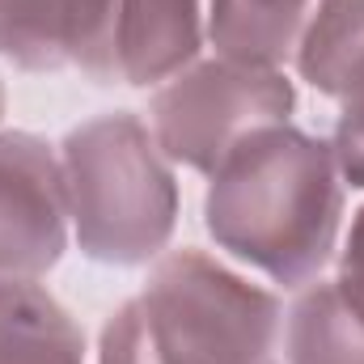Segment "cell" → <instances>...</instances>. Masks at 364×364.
I'll return each instance as SVG.
<instances>
[{"mask_svg":"<svg viewBox=\"0 0 364 364\" xmlns=\"http://www.w3.org/2000/svg\"><path fill=\"white\" fill-rule=\"evenodd\" d=\"M0 364H90L85 331L43 279H0Z\"/></svg>","mask_w":364,"mask_h":364,"instance_id":"9","label":"cell"},{"mask_svg":"<svg viewBox=\"0 0 364 364\" xmlns=\"http://www.w3.org/2000/svg\"><path fill=\"white\" fill-rule=\"evenodd\" d=\"M364 55V0H314L292 68L314 93L331 97Z\"/></svg>","mask_w":364,"mask_h":364,"instance_id":"11","label":"cell"},{"mask_svg":"<svg viewBox=\"0 0 364 364\" xmlns=\"http://www.w3.org/2000/svg\"><path fill=\"white\" fill-rule=\"evenodd\" d=\"M203 51V0H114L110 85L157 90Z\"/></svg>","mask_w":364,"mask_h":364,"instance_id":"7","label":"cell"},{"mask_svg":"<svg viewBox=\"0 0 364 364\" xmlns=\"http://www.w3.org/2000/svg\"><path fill=\"white\" fill-rule=\"evenodd\" d=\"M296 85L284 68L199 55L191 68L157 85L149 97V127L157 149L191 174H212L255 132L292 123Z\"/></svg>","mask_w":364,"mask_h":364,"instance_id":"4","label":"cell"},{"mask_svg":"<svg viewBox=\"0 0 364 364\" xmlns=\"http://www.w3.org/2000/svg\"><path fill=\"white\" fill-rule=\"evenodd\" d=\"M68 225L102 267H149L178 229V178L136 110H102L60 140Z\"/></svg>","mask_w":364,"mask_h":364,"instance_id":"2","label":"cell"},{"mask_svg":"<svg viewBox=\"0 0 364 364\" xmlns=\"http://www.w3.org/2000/svg\"><path fill=\"white\" fill-rule=\"evenodd\" d=\"M348 182L331 140L275 123L242 140L203 191V229L237 267L275 288H305L335 263Z\"/></svg>","mask_w":364,"mask_h":364,"instance_id":"1","label":"cell"},{"mask_svg":"<svg viewBox=\"0 0 364 364\" xmlns=\"http://www.w3.org/2000/svg\"><path fill=\"white\" fill-rule=\"evenodd\" d=\"M335 127H331V153L339 161V174L348 191H364V55L352 64L343 85L335 93Z\"/></svg>","mask_w":364,"mask_h":364,"instance_id":"12","label":"cell"},{"mask_svg":"<svg viewBox=\"0 0 364 364\" xmlns=\"http://www.w3.org/2000/svg\"><path fill=\"white\" fill-rule=\"evenodd\" d=\"M314 0H203L208 51L237 64L284 68L296 55Z\"/></svg>","mask_w":364,"mask_h":364,"instance_id":"8","label":"cell"},{"mask_svg":"<svg viewBox=\"0 0 364 364\" xmlns=\"http://www.w3.org/2000/svg\"><path fill=\"white\" fill-rule=\"evenodd\" d=\"M4 110H9V93H4V81H0V127H4Z\"/></svg>","mask_w":364,"mask_h":364,"instance_id":"15","label":"cell"},{"mask_svg":"<svg viewBox=\"0 0 364 364\" xmlns=\"http://www.w3.org/2000/svg\"><path fill=\"white\" fill-rule=\"evenodd\" d=\"M73 246L60 149L0 127V279H43Z\"/></svg>","mask_w":364,"mask_h":364,"instance_id":"5","label":"cell"},{"mask_svg":"<svg viewBox=\"0 0 364 364\" xmlns=\"http://www.w3.org/2000/svg\"><path fill=\"white\" fill-rule=\"evenodd\" d=\"M335 288L343 296V305L364 322V203L352 212V225L343 229L339 237V250H335Z\"/></svg>","mask_w":364,"mask_h":364,"instance_id":"14","label":"cell"},{"mask_svg":"<svg viewBox=\"0 0 364 364\" xmlns=\"http://www.w3.org/2000/svg\"><path fill=\"white\" fill-rule=\"evenodd\" d=\"M97 364H161L153 356L144 331H140V314L132 305V296L123 305H114V314L102 322L97 335Z\"/></svg>","mask_w":364,"mask_h":364,"instance_id":"13","label":"cell"},{"mask_svg":"<svg viewBox=\"0 0 364 364\" xmlns=\"http://www.w3.org/2000/svg\"><path fill=\"white\" fill-rule=\"evenodd\" d=\"M279 335L284 364H364V322L343 305L326 275L296 288Z\"/></svg>","mask_w":364,"mask_h":364,"instance_id":"10","label":"cell"},{"mask_svg":"<svg viewBox=\"0 0 364 364\" xmlns=\"http://www.w3.org/2000/svg\"><path fill=\"white\" fill-rule=\"evenodd\" d=\"M132 305L161 364H272L284 331L272 288L199 246L153 259Z\"/></svg>","mask_w":364,"mask_h":364,"instance_id":"3","label":"cell"},{"mask_svg":"<svg viewBox=\"0 0 364 364\" xmlns=\"http://www.w3.org/2000/svg\"><path fill=\"white\" fill-rule=\"evenodd\" d=\"M110 21L114 0H0V60L110 85Z\"/></svg>","mask_w":364,"mask_h":364,"instance_id":"6","label":"cell"}]
</instances>
